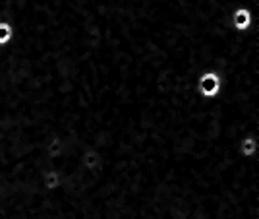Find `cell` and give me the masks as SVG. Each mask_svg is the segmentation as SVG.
Returning a JSON list of instances; mask_svg holds the SVG:
<instances>
[{
  "label": "cell",
  "mask_w": 259,
  "mask_h": 219,
  "mask_svg": "<svg viewBox=\"0 0 259 219\" xmlns=\"http://www.w3.org/2000/svg\"><path fill=\"white\" fill-rule=\"evenodd\" d=\"M257 20H259V14L253 12L251 8H248V6H238L236 10H232V14H230V23L240 33L249 31Z\"/></svg>",
  "instance_id": "7a4b0ae2"
},
{
  "label": "cell",
  "mask_w": 259,
  "mask_h": 219,
  "mask_svg": "<svg viewBox=\"0 0 259 219\" xmlns=\"http://www.w3.org/2000/svg\"><path fill=\"white\" fill-rule=\"evenodd\" d=\"M238 154L246 159H251L259 155V138L253 134H246L238 140Z\"/></svg>",
  "instance_id": "8992f818"
},
{
  "label": "cell",
  "mask_w": 259,
  "mask_h": 219,
  "mask_svg": "<svg viewBox=\"0 0 259 219\" xmlns=\"http://www.w3.org/2000/svg\"><path fill=\"white\" fill-rule=\"evenodd\" d=\"M14 39V27L8 20H0V47H8Z\"/></svg>",
  "instance_id": "52a82bcc"
},
{
  "label": "cell",
  "mask_w": 259,
  "mask_h": 219,
  "mask_svg": "<svg viewBox=\"0 0 259 219\" xmlns=\"http://www.w3.org/2000/svg\"><path fill=\"white\" fill-rule=\"evenodd\" d=\"M66 154V143L60 136H53L49 138V142L45 143V157L51 161L53 165L58 167V161L64 157Z\"/></svg>",
  "instance_id": "277c9868"
},
{
  "label": "cell",
  "mask_w": 259,
  "mask_h": 219,
  "mask_svg": "<svg viewBox=\"0 0 259 219\" xmlns=\"http://www.w3.org/2000/svg\"><path fill=\"white\" fill-rule=\"evenodd\" d=\"M103 157L99 154L97 150H93V148H89V150H83L81 155H79V167H81V171H85V173H93V175H97L99 171L103 169Z\"/></svg>",
  "instance_id": "3957f363"
},
{
  "label": "cell",
  "mask_w": 259,
  "mask_h": 219,
  "mask_svg": "<svg viewBox=\"0 0 259 219\" xmlns=\"http://www.w3.org/2000/svg\"><path fill=\"white\" fill-rule=\"evenodd\" d=\"M39 182L47 192H56L58 188L62 187V175L58 171V167H51V169H45L41 176H39Z\"/></svg>",
  "instance_id": "5b68a950"
},
{
  "label": "cell",
  "mask_w": 259,
  "mask_h": 219,
  "mask_svg": "<svg viewBox=\"0 0 259 219\" xmlns=\"http://www.w3.org/2000/svg\"><path fill=\"white\" fill-rule=\"evenodd\" d=\"M225 82L217 70H203L195 78V89L199 93V97L203 99H217L223 93Z\"/></svg>",
  "instance_id": "6da1fadb"
}]
</instances>
